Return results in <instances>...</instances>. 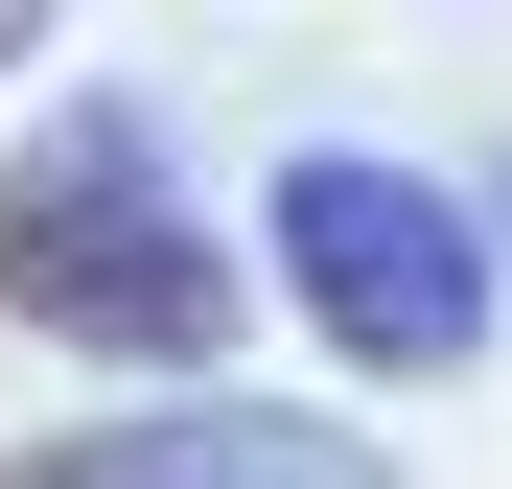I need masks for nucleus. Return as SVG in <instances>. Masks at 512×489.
<instances>
[{"instance_id": "obj_1", "label": "nucleus", "mask_w": 512, "mask_h": 489, "mask_svg": "<svg viewBox=\"0 0 512 489\" xmlns=\"http://www.w3.org/2000/svg\"><path fill=\"white\" fill-rule=\"evenodd\" d=\"M0 303L47 350H117V373H210L233 350V257H210V210H163L140 117H70V140L0 163Z\"/></svg>"}, {"instance_id": "obj_2", "label": "nucleus", "mask_w": 512, "mask_h": 489, "mask_svg": "<svg viewBox=\"0 0 512 489\" xmlns=\"http://www.w3.org/2000/svg\"><path fill=\"white\" fill-rule=\"evenodd\" d=\"M280 280H303V326L350 373H466L489 350V233H466V187H419V163H373V140H303L280 163Z\"/></svg>"}, {"instance_id": "obj_3", "label": "nucleus", "mask_w": 512, "mask_h": 489, "mask_svg": "<svg viewBox=\"0 0 512 489\" xmlns=\"http://www.w3.org/2000/svg\"><path fill=\"white\" fill-rule=\"evenodd\" d=\"M24 489H396V466H373V443H326V420L210 396V420H94V443H47Z\"/></svg>"}, {"instance_id": "obj_4", "label": "nucleus", "mask_w": 512, "mask_h": 489, "mask_svg": "<svg viewBox=\"0 0 512 489\" xmlns=\"http://www.w3.org/2000/svg\"><path fill=\"white\" fill-rule=\"evenodd\" d=\"M24 47H47V0H0V70H24Z\"/></svg>"}]
</instances>
